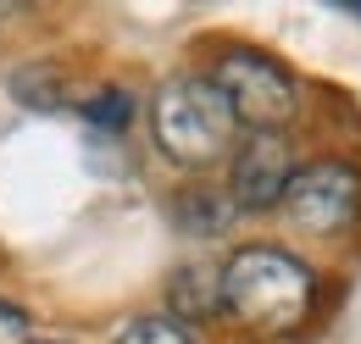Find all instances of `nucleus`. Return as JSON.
<instances>
[{"mask_svg":"<svg viewBox=\"0 0 361 344\" xmlns=\"http://www.w3.org/2000/svg\"><path fill=\"white\" fill-rule=\"evenodd\" d=\"M84 117H90L94 128H128V117H134V94H123V89H100L90 106H84Z\"/></svg>","mask_w":361,"mask_h":344,"instance_id":"nucleus-9","label":"nucleus"},{"mask_svg":"<svg viewBox=\"0 0 361 344\" xmlns=\"http://www.w3.org/2000/svg\"><path fill=\"white\" fill-rule=\"evenodd\" d=\"M0 344H34L28 339V317L17 311V305L0 300Z\"/></svg>","mask_w":361,"mask_h":344,"instance_id":"nucleus-10","label":"nucleus"},{"mask_svg":"<svg viewBox=\"0 0 361 344\" xmlns=\"http://www.w3.org/2000/svg\"><path fill=\"white\" fill-rule=\"evenodd\" d=\"M150 128L167 161L178 167H212L233 156V139H239V117L228 106V94L212 78H173L156 94V111H150Z\"/></svg>","mask_w":361,"mask_h":344,"instance_id":"nucleus-2","label":"nucleus"},{"mask_svg":"<svg viewBox=\"0 0 361 344\" xmlns=\"http://www.w3.org/2000/svg\"><path fill=\"white\" fill-rule=\"evenodd\" d=\"M34 344H61V339H34Z\"/></svg>","mask_w":361,"mask_h":344,"instance_id":"nucleus-12","label":"nucleus"},{"mask_svg":"<svg viewBox=\"0 0 361 344\" xmlns=\"http://www.w3.org/2000/svg\"><path fill=\"white\" fill-rule=\"evenodd\" d=\"M283 211L306 233H345L361 216V172L350 161H312L295 167L283 189Z\"/></svg>","mask_w":361,"mask_h":344,"instance_id":"nucleus-4","label":"nucleus"},{"mask_svg":"<svg viewBox=\"0 0 361 344\" xmlns=\"http://www.w3.org/2000/svg\"><path fill=\"white\" fill-rule=\"evenodd\" d=\"M117 344H195V333L183 322H173V317H134L117 333Z\"/></svg>","mask_w":361,"mask_h":344,"instance_id":"nucleus-8","label":"nucleus"},{"mask_svg":"<svg viewBox=\"0 0 361 344\" xmlns=\"http://www.w3.org/2000/svg\"><path fill=\"white\" fill-rule=\"evenodd\" d=\"M212 84L228 94L233 117L250 123V128L278 133L295 111H300V84L289 78L283 61H272L262 50H223L217 67H212Z\"/></svg>","mask_w":361,"mask_h":344,"instance_id":"nucleus-3","label":"nucleus"},{"mask_svg":"<svg viewBox=\"0 0 361 344\" xmlns=\"http://www.w3.org/2000/svg\"><path fill=\"white\" fill-rule=\"evenodd\" d=\"M289 178H295L289 139H283V133H267V128H250L233 145L228 200H233V211H272V206H283Z\"/></svg>","mask_w":361,"mask_h":344,"instance_id":"nucleus-5","label":"nucleus"},{"mask_svg":"<svg viewBox=\"0 0 361 344\" xmlns=\"http://www.w3.org/2000/svg\"><path fill=\"white\" fill-rule=\"evenodd\" d=\"M312 300H317L312 266L278 245H245L223 266V311L262 339L295 333L312 317Z\"/></svg>","mask_w":361,"mask_h":344,"instance_id":"nucleus-1","label":"nucleus"},{"mask_svg":"<svg viewBox=\"0 0 361 344\" xmlns=\"http://www.w3.org/2000/svg\"><path fill=\"white\" fill-rule=\"evenodd\" d=\"M167 300H173V322L178 317H189V322L195 317H217L223 311V272L217 266H178Z\"/></svg>","mask_w":361,"mask_h":344,"instance_id":"nucleus-6","label":"nucleus"},{"mask_svg":"<svg viewBox=\"0 0 361 344\" xmlns=\"http://www.w3.org/2000/svg\"><path fill=\"white\" fill-rule=\"evenodd\" d=\"M350 11H356V17H361V0H350Z\"/></svg>","mask_w":361,"mask_h":344,"instance_id":"nucleus-11","label":"nucleus"},{"mask_svg":"<svg viewBox=\"0 0 361 344\" xmlns=\"http://www.w3.org/2000/svg\"><path fill=\"white\" fill-rule=\"evenodd\" d=\"M173 216H178L189 233H223L228 216H233V200H228V195H212V189H189L178 206H173Z\"/></svg>","mask_w":361,"mask_h":344,"instance_id":"nucleus-7","label":"nucleus"}]
</instances>
